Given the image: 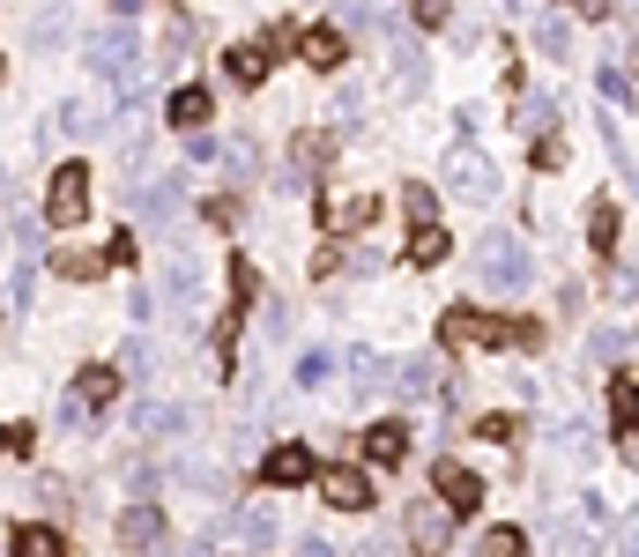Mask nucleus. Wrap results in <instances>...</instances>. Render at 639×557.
I'll return each instance as SVG.
<instances>
[{"label": "nucleus", "mask_w": 639, "mask_h": 557, "mask_svg": "<svg viewBox=\"0 0 639 557\" xmlns=\"http://www.w3.org/2000/svg\"><path fill=\"white\" fill-rule=\"evenodd\" d=\"M446 186H454L462 201H499V172H491L476 149H454V157H446Z\"/></svg>", "instance_id": "obj_4"}, {"label": "nucleus", "mask_w": 639, "mask_h": 557, "mask_svg": "<svg viewBox=\"0 0 639 557\" xmlns=\"http://www.w3.org/2000/svg\"><path fill=\"white\" fill-rule=\"evenodd\" d=\"M394 380H402V394H417V401H425L431 386H439V357H409V364H402Z\"/></svg>", "instance_id": "obj_27"}, {"label": "nucleus", "mask_w": 639, "mask_h": 557, "mask_svg": "<svg viewBox=\"0 0 639 557\" xmlns=\"http://www.w3.org/2000/svg\"><path fill=\"white\" fill-rule=\"evenodd\" d=\"M625 349H632V335H625V327H595V357H602V364H617Z\"/></svg>", "instance_id": "obj_32"}, {"label": "nucleus", "mask_w": 639, "mask_h": 557, "mask_svg": "<svg viewBox=\"0 0 639 557\" xmlns=\"http://www.w3.org/2000/svg\"><path fill=\"white\" fill-rule=\"evenodd\" d=\"M283 45H291V30H283V23H275V30H260L254 45H238V52H231V75H238V83H260V75L283 60Z\"/></svg>", "instance_id": "obj_6"}, {"label": "nucleus", "mask_w": 639, "mask_h": 557, "mask_svg": "<svg viewBox=\"0 0 639 557\" xmlns=\"http://www.w3.org/2000/svg\"><path fill=\"white\" fill-rule=\"evenodd\" d=\"M8 454H30V424H0V461Z\"/></svg>", "instance_id": "obj_36"}, {"label": "nucleus", "mask_w": 639, "mask_h": 557, "mask_svg": "<svg viewBox=\"0 0 639 557\" xmlns=\"http://www.w3.org/2000/svg\"><path fill=\"white\" fill-rule=\"evenodd\" d=\"M179 424H186L179 401H134V431H179Z\"/></svg>", "instance_id": "obj_25"}, {"label": "nucleus", "mask_w": 639, "mask_h": 557, "mask_svg": "<svg viewBox=\"0 0 639 557\" xmlns=\"http://www.w3.org/2000/svg\"><path fill=\"white\" fill-rule=\"evenodd\" d=\"M402 454H409V431H402V424H372V431H365V461H380V469H394Z\"/></svg>", "instance_id": "obj_18"}, {"label": "nucleus", "mask_w": 639, "mask_h": 557, "mask_svg": "<svg viewBox=\"0 0 639 557\" xmlns=\"http://www.w3.org/2000/svg\"><path fill=\"white\" fill-rule=\"evenodd\" d=\"M8 557H67V543H60L52 528H38V520H30V528H15V543H8Z\"/></svg>", "instance_id": "obj_23"}, {"label": "nucleus", "mask_w": 639, "mask_h": 557, "mask_svg": "<svg viewBox=\"0 0 639 557\" xmlns=\"http://www.w3.org/2000/svg\"><path fill=\"white\" fill-rule=\"evenodd\" d=\"M112 394H120V372H112V364H89L83 380H75V401H67V424H83L89 409H105Z\"/></svg>", "instance_id": "obj_11"}, {"label": "nucleus", "mask_w": 639, "mask_h": 557, "mask_svg": "<svg viewBox=\"0 0 639 557\" xmlns=\"http://www.w3.org/2000/svg\"><path fill=\"white\" fill-rule=\"evenodd\" d=\"M483 557H528L520 528H491V535H483Z\"/></svg>", "instance_id": "obj_30"}, {"label": "nucleus", "mask_w": 639, "mask_h": 557, "mask_svg": "<svg viewBox=\"0 0 639 557\" xmlns=\"http://www.w3.org/2000/svg\"><path fill=\"white\" fill-rule=\"evenodd\" d=\"M238 312H246V305H231V312H216V357H231V343H238Z\"/></svg>", "instance_id": "obj_34"}, {"label": "nucleus", "mask_w": 639, "mask_h": 557, "mask_svg": "<svg viewBox=\"0 0 639 557\" xmlns=\"http://www.w3.org/2000/svg\"><path fill=\"white\" fill-rule=\"evenodd\" d=\"M83 209H89V172L83 164H60L52 194H45V223H83Z\"/></svg>", "instance_id": "obj_3"}, {"label": "nucleus", "mask_w": 639, "mask_h": 557, "mask_svg": "<svg viewBox=\"0 0 639 557\" xmlns=\"http://www.w3.org/2000/svg\"><path fill=\"white\" fill-rule=\"evenodd\" d=\"M105 260H112V253H83V246H60V253H52V268H60L67 283H97V275H105Z\"/></svg>", "instance_id": "obj_21"}, {"label": "nucleus", "mask_w": 639, "mask_h": 557, "mask_svg": "<svg viewBox=\"0 0 639 557\" xmlns=\"http://www.w3.org/2000/svg\"><path fill=\"white\" fill-rule=\"evenodd\" d=\"M409 260H417V268H431V260H446V231H417V246H409Z\"/></svg>", "instance_id": "obj_33"}, {"label": "nucleus", "mask_w": 639, "mask_h": 557, "mask_svg": "<svg viewBox=\"0 0 639 557\" xmlns=\"http://www.w3.org/2000/svg\"><path fill=\"white\" fill-rule=\"evenodd\" d=\"M283 535V520L268 513V506H254V513H231V528H223V543H238V550H268Z\"/></svg>", "instance_id": "obj_12"}, {"label": "nucleus", "mask_w": 639, "mask_h": 557, "mask_svg": "<svg viewBox=\"0 0 639 557\" xmlns=\"http://www.w3.org/2000/svg\"><path fill=\"white\" fill-rule=\"evenodd\" d=\"M120 543H127V557H164V513L157 506H127L120 513Z\"/></svg>", "instance_id": "obj_5"}, {"label": "nucleus", "mask_w": 639, "mask_h": 557, "mask_svg": "<svg viewBox=\"0 0 639 557\" xmlns=\"http://www.w3.org/2000/svg\"><path fill=\"white\" fill-rule=\"evenodd\" d=\"M349 386H357V394L372 401V394H386V386H394V372H386L372 349H357V357H349Z\"/></svg>", "instance_id": "obj_20"}, {"label": "nucleus", "mask_w": 639, "mask_h": 557, "mask_svg": "<svg viewBox=\"0 0 639 557\" xmlns=\"http://www.w3.org/2000/svg\"><path fill=\"white\" fill-rule=\"evenodd\" d=\"M298 557H335V550H328V543H305V550Z\"/></svg>", "instance_id": "obj_42"}, {"label": "nucleus", "mask_w": 639, "mask_h": 557, "mask_svg": "<svg viewBox=\"0 0 639 557\" xmlns=\"http://www.w3.org/2000/svg\"><path fill=\"white\" fill-rule=\"evenodd\" d=\"M557 164H565V149H557L551 134H543V141H536V172H557Z\"/></svg>", "instance_id": "obj_38"}, {"label": "nucleus", "mask_w": 639, "mask_h": 557, "mask_svg": "<svg viewBox=\"0 0 639 557\" xmlns=\"http://www.w3.org/2000/svg\"><path fill=\"white\" fill-rule=\"evenodd\" d=\"M320 498H328L335 513H365V506H372V475L365 469H320Z\"/></svg>", "instance_id": "obj_7"}, {"label": "nucleus", "mask_w": 639, "mask_h": 557, "mask_svg": "<svg viewBox=\"0 0 639 557\" xmlns=\"http://www.w3.org/2000/svg\"><path fill=\"white\" fill-rule=\"evenodd\" d=\"M446 543H454V513L446 506H417L409 513V557H439Z\"/></svg>", "instance_id": "obj_8"}, {"label": "nucleus", "mask_w": 639, "mask_h": 557, "mask_svg": "<svg viewBox=\"0 0 639 557\" xmlns=\"http://www.w3.org/2000/svg\"><path fill=\"white\" fill-rule=\"evenodd\" d=\"M179 194H186V186H179V178H149V186H134V209H142V223H164L171 209H179Z\"/></svg>", "instance_id": "obj_16"}, {"label": "nucleus", "mask_w": 639, "mask_h": 557, "mask_svg": "<svg viewBox=\"0 0 639 557\" xmlns=\"http://www.w3.org/2000/svg\"><path fill=\"white\" fill-rule=\"evenodd\" d=\"M536 45H543V52H551V60H565V52H573V30H565V23H543V30H536Z\"/></svg>", "instance_id": "obj_35"}, {"label": "nucleus", "mask_w": 639, "mask_h": 557, "mask_svg": "<svg viewBox=\"0 0 639 557\" xmlns=\"http://www.w3.org/2000/svg\"><path fill=\"white\" fill-rule=\"evenodd\" d=\"M565 8H573V15H588V23H602V15H610L617 0H565Z\"/></svg>", "instance_id": "obj_39"}, {"label": "nucleus", "mask_w": 639, "mask_h": 557, "mask_svg": "<svg viewBox=\"0 0 639 557\" xmlns=\"http://www.w3.org/2000/svg\"><path fill=\"white\" fill-rule=\"evenodd\" d=\"M298 380H305V386H320V380H328V349H312V357H298Z\"/></svg>", "instance_id": "obj_37"}, {"label": "nucleus", "mask_w": 639, "mask_h": 557, "mask_svg": "<svg viewBox=\"0 0 639 557\" xmlns=\"http://www.w3.org/2000/svg\"><path fill=\"white\" fill-rule=\"evenodd\" d=\"M260 475H268V483H312V475H320V454H312V446H275V454L260 461Z\"/></svg>", "instance_id": "obj_13"}, {"label": "nucleus", "mask_w": 639, "mask_h": 557, "mask_svg": "<svg viewBox=\"0 0 639 557\" xmlns=\"http://www.w3.org/2000/svg\"><path fill=\"white\" fill-rule=\"evenodd\" d=\"M402 215H409L417 231H439V194H431V186H402Z\"/></svg>", "instance_id": "obj_26"}, {"label": "nucleus", "mask_w": 639, "mask_h": 557, "mask_svg": "<svg viewBox=\"0 0 639 557\" xmlns=\"http://www.w3.org/2000/svg\"><path fill=\"white\" fill-rule=\"evenodd\" d=\"M588 238H595V253H617V201L595 194V209H588Z\"/></svg>", "instance_id": "obj_24"}, {"label": "nucleus", "mask_w": 639, "mask_h": 557, "mask_svg": "<svg viewBox=\"0 0 639 557\" xmlns=\"http://www.w3.org/2000/svg\"><path fill=\"white\" fill-rule=\"evenodd\" d=\"M625 557H639V520H625Z\"/></svg>", "instance_id": "obj_41"}, {"label": "nucleus", "mask_w": 639, "mask_h": 557, "mask_svg": "<svg viewBox=\"0 0 639 557\" xmlns=\"http://www.w3.org/2000/svg\"><path fill=\"white\" fill-rule=\"evenodd\" d=\"M476 275H483L499 298H520V290L536 283V268H528V246H520L513 231H491V238H483V253H476Z\"/></svg>", "instance_id": "obj_2"}, {"label": "nucleus", "mask_w": 639, "mask_h": 557, "mask_svg": "<svg viewBox=\"0 0 639 557\" xmlns=\"http://www.w3.org/2000/svg\"><path fill=\"white\" fill-rule=\"evenodd\" d=\"M320 215H328V231H365V223H380V194H320Z\"/></svg>", "instance_id": "obj_10"}, {"label": "nucleus", "mask_w": 639, "mask_h": 557, "mask_svg": "<svg viewBox=\"0 0 639 557\" xmlns=\"http://www.w3.org/2000/svg\"><path fill=\"white\" fill-rule=\"evenodd\" d=\"M83 60H89V67H97L112 89H120V97H134V89H142V75H149V60H142V38H134V30L83 38Z\"/></svg>", "instance_id": "obj_1"}, {"label": "nucleus", "mask_w": 639, "mask_h": 557, "mask_svg": "<svg viewBox=\"0 0 639 557\" xmlns=\"http://www.w3.org/2000/svg\"><path fill=\"white\" fill-rule=\"evenodd\" d=\"M417 23H425V30H439V23H446V0H417Z\"/></svg>", "instance_id": "obj_40"}, {"label": "nucleus", "mask_w": 639, "mask_h": 557, "mask_svg": "<svg viewBox=\"0 0 639 557\" xmlns=\"http://www.w3.org/2000/svg\"><path fill=\"white\" fill-rule=\"evenodd\" d=\"M551 112H557L551 97H520V127L536 134V141H543V127H551Z\"/></svg>", "instance_id": "obj_31"}, {"label": "nucleus", "mask_w": 639, "mask_h": 557, "mask_svg": "<svg viewBox=\"0 0 639 557\" xmlns=\"http://www.w3.org/2000/svg\"><path fill=\"white\" fill-rule=\"evenodd\" d=\"M209 104H216L209 89H201V83H186V89H179V97H171V127L201 134V120H209Z\"/></svg>", "instance_id": "obj_19"}, {"label": "nucleus", "mask_w": 639, "mask_h": 557, "mask_svg": "<svg viewBox=\"0 0 639 557\" xmlns=\"http://www.w3.org/2000/svg\"><path fill=\"white\" fill-rule=\"evenodd\" d=\"M298 52L312 60V67H342V60H349V45H342V30H335V23H312V30L298 38Z\"/></svg>", "instance_id": "obj_17"}, {"label": "nucleus", "mask_w": 639, "mask_h": 557, "mask_svg": "<svg viewBox=\"0 0 639 557\" xmlns=\"http://www.w3.org/2000/svg\"><path fill=\"white\" fill-rule=\"evenodd\" d=\"M335 23H342V30H386L380 0H342V8H335Z\"/></svg>", "instance_id": "obj_28"}, {"label": "nucleus", "mask_w": 639, "mask_h": 557, "mask_svg": "<svg viewBox=\"0 0 639 557\" xmlns=\"http://www.w3.org/2000/svg\"><path fill=\"white\" fill-rule=\"evenodd\" d=\"M595 550H602L595 513H565V520H551V557H595Z\"/></svg>", "instance_id": "obj_9"}, {"label": "nucleus", "mask_w": 639, "mask_h": 557, "mask_svg": "<svg viewBox=\"0 0 639 557\" xmlns=\"http://www.w3.org/2000/svg\"><path fill=\"white\" fill-rule=\"evenodd\" d=\"M610 424H617V438H639V386L632 380L610 386Z\"/></svg>", "instance_id": "obj_22"}, {"label": "nucleus", "mask_w": 639, "mask_h": 557, "mask_svg": "<svg viewBox=\"0 0 639 557\" xmlns=\"http://www.w3.org/2000/svg\"><path fill=\"white\" fill-rule=\"evenodd\" d=\"M260 298V275H254V260H231V305H254Z\"/></svg>", "instance_id": "obj_29"}, {"label": "nucleus", "mask_w": 639, "mask_h": 557, "mask_svg": "<svg viewBox=\"0 0 639 557\" xmlns=\"http://www.w3.org/2000/svg\"><path fill=\"white\" fill-rule=\"evenodd\" d=\"M439 343H454V349L491 343V320H483V312H469V305H446V312H439Z\"/></svg>", "instance_id": "obj_14"}, {"label": "nucleus", "mask_w": 639, "mask_h": 557, "mask_svg": "<svg viewBox=\"0 0 639 557\" xmlns=\"http://www.w3.org/2000/svg\"><path fill=\"white\" fill-rule=\"evenodd\" d=\"M439 506H446V513H476V506H483V483H476L469 469H454V461H439Z\"/></svg>", "instance_id": "obj_15"}]
</instances>
